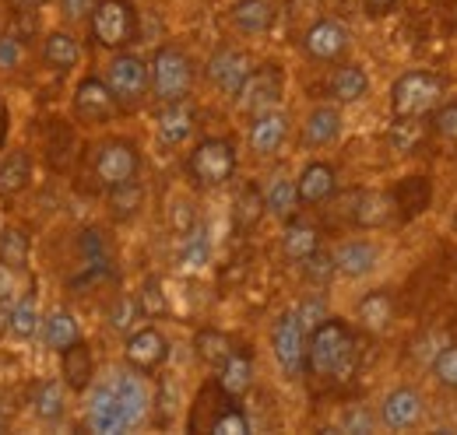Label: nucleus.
Returning <instances> with one entry per match:
<instances>
[{
	"instance_id": "nucleus-39",
	"label": "nucleus",
	"mask_w": 457,
	"mask_h": 435,
	"mask_svg": "<svg viewBox=\"0 0 457 435\" xmlns=\"http://www.w3.org/2000/svg\"><path fill=\"white\" fill-rule=\"evenodd\" d=\"M264 211H268V208H264V193L250 183V186L236 197V211H232V218H236L239 228H253V225L264 218Z\"/></svg>"
},
{
	"instance_id": "nucleus-19",
	"label": "nucleus",
	"mask_w": 457,
	"mask_h": 435,
	"mask_svg": "<svg viewBox=\"0 0 457 435\" xmlns=\"http://www.w3.org/2000/svg\"><path fill=\"white\" fill-rule=\"evenodd\" d=\"M88 425H92V432H103V435L127 432L120 400H116V393L110 382L96 390V397H92V404H88Z\"/></svg>"
},
{
	"instance_id": "nucleus-2",
	"label": "nucleus",
	"mask_w": 457,
	"mask_h": 435,
	"mask_svg": "<svg viewBox=\"0 0 457 435\" xmlns=\"http://www.w3.org/2000/svg\"><path fill=\"white\" fill-rule=\"evenodd\" d=\"M444 99V81L433 70H404L391 88V112L404 119H422Z\"/></svg>"
},
{
	"instance_id": "nucleus-17",
	"label": "nucleus",
	"mask_w": 457,
	"mask_h": 435,
	"mask_svg": "<svg viewBox=\"0 0 457 435\" xmlns=\"http://www.w3.org/2000/svg\"><path fill=\"white\" fill-rule=\"evenodd\" d=\"M380 264V250L370 239H348L335 250V271L345 277H366L377 271Z\"/></svg>"
},
{
	"instance_id": "nucleus-11",
	"label": "nucleus",
	"mask_w": 457,
	"mask_h": 435,
	"mask_svg": "<svg viewBox=\"0 0 457 435\" xmlns=\"http://www.w3.org/2000/svg\"><path fill=\"white\" fill-rule=\"evenodd\" d=\"M278 99H282V70H278L275 63L253 70V74L246 78V85L239 88V95H236L239 109H246V112H253V116L264 112V109H275Z\"/></svg>"
},
{
	"instance_id": "nucleus-23",
	"label": "nucleus",
	"mask_w": 457,
	"mask_h": 435,
	"mask_svg": "<svg viewBox=\"0 0 457 435\" xmlns=\"http://www.w3.org/2000/svg\"><path fill=\"white\" fill-rule=\"evenodd\" d=\"M60 355H63V382H67V390H74V393L88 390L92 380H96V362H92L88 344L85 341H74Z\"/></svg>"
},
{
	"instance_id": "nucleus-27",
	"label": "nucleus",
	"mask_w": 457,
	"mask_h": 435,
	"mask_svg": "<svg viewBox=\"0 0 457 435\" xmlns=\"http://www.w3.org/2000/svg\"><path fill=\"white\" fill-rule=\"evenodd\" d=\"M282 250H286L288 260H295V264H303L306 257H313V253L320 250V232H317V225L288 218V228H286V235H282Z\"/></svg>"
},
{
	"instance_id": "nucleus-22",
	"label": "nucleus",
	"mask_w": 457,
	"mask_h": 435,
	"mask_svg": "<svg viewBox=\"0 0 457 435\" xmlns=\"http://www.w3.org/2000/svg\"><path fill=\"white\" fill-rule=\"evenodd\" d=\"M342 137V112L335 106H317L303 123V141L310 148H328Z\"/></svg>"
},
{
	"instance_id": "nucleus-32",
	"label": "nucleus",
	"mask_w": 457,
	"mask_h": 435,
	"mask_svg": "<svg viewBox=\"0 0 457 435\" xmlns=\"http://www.w3.org/2000/svg\"><path fill=\"white\" fill-rule=\"evenodd\" d=\"M43 337H46V344L50 348H71L74 341H81V326L74 320V313H67V309H54L50 316H46V324H43Z\"/></svg>"
},
{
	"instance_id": "nucleus-4",
	"label": "nucleus",
	"mask_w": 457,
	"mask_h": 435,
	"mask_svg": "<svg viewBox=\"0 0 457 435\" xmlns=\"http://www.w3.org/2000/svg\"><path fill=\"white\" fill-rule=\"evenodd\" d=\"M187 172H190V179H194L197 186H204V190L222 186V183L232 179V172H236V148H232L228 141H222V137H208V141H201V144L190 152Z\"/></svg>"
},
{
	"instance_id": "nucleus-13",
	"label": "nucleus",
	"mask_w": 457,
	"mask_h": 435,
	"mask_svg": "<svg viewBox=\"0 0 457 435\" xmlns=\"http://www.w3.org/2000/svg\"><path fill=\"white\" fill-rule=\"evenodd\" d=\"M422 414H426V397H422L419 390H411V386L391 390V393L384 397V404H380V418H384V425L395 429V432L415 429V425L422 422Z\"/></svg>"
},
{
	"instance_id": "nucleus-51",
	"label": "nucleus",
	"mask_w": 457,
	"mask_h": 435,
	"mask_svg": "<svg viewBox=\"0 0 457 435\" xmlns=\"http://www.w3.org/2000/svg\"><path fill=\"white\" fill-rule=\"evenodd\" d=\"M172 397H176V386H172V382H162V390H159V422H162V425L172 418V407H176Z\"/></svg>"
},
{
	"instance_id": "nucleus-29",
	"label": "nucleus",
	"mask_w": 457,
	"mask_h": 435,
	"mask_svg": "<svg viewBox=\"0 0 457 435\" xmlns=\"http://www.w3.org/2000/svg\"><path fill=\"white\" fill-rule=\"evenodd\" d=\"M212 260V239H208V228L204 225H194L190 232H183V242H179V267L183 271H204Z\"/></svg>"
},
{
	"instance_id": "nucleus-49",
	"label": "nucleus",
	"mask_w": 457,
	"mask_h": 435,
	"mask_svg": "<svg viewBox=\"0 0 457 435\" xmlns=\"http://www.w3.org/2000/svg\"><path fill=\"white\" fill-rule=\"evenodd\" d=\"M197 221H194V204H187V201H176L172 204V228L183 235V232H190Z\"/></svg>"
},
{
	"instance_id": "nucleus-47",
	"label": "nucleus",
	"mask_w": 457,
	"mask_h": 435,
	"mask_svg": "<svg viewBox=\"0 0 457 435\" xmlns=\"http://www.w3.org/2000/svg\"><path fill=\"white\" fill-rule=\"evenodd\" d=\"M303 267H306V277H310V281H317V284H320V281H328V277L335 274V257L317 250L313 257H306V260H303Z\"/></svg>"
},
{
	"instance_id": "nucleus-31",
	"label": "nucleus",
	"mask_w": 457,
	"mask_h": 435,
	"mask_svg": "<svg viewBox=\"0 0 457 435\" xmlns=\"http://www.w3.org/2000/svg\"><path fill=\"white\" fill-rule=\"evenodd\" d=\"M32 179V162L25 152H11L0 162V197H18Z\"/></svg>"
},
{
	"instance_id": "nucleus-26",
	"label": "nucleus",
	"mask_w": 457,
	"mask_h": 435,
	"mask_svg": "<svg viewBox=\"0 0 457 435\" xmlns=\"http://www.w3.org/2000/svg\"><path fill=\"white\" fill-rule=\"evenodd\" d=\"M232 25L246 36H261L275 25V7L271 0H236L232 4Z\"/></svg>"
},
{
	"instance_id": "nucleus-9",
	"label": "nucleus",
	"mask_w": 457,
	"mask_h": 435,
	"mask_svg": "<svg viewBox=\"0 0 457 435\" xmlns=\"http://www.w3.org/2000/svg\"><path fill=\"white\" fill-rule=\"evenodd\" d=\"M348 46H352V32L345 29L342 21H335V18L313 21V25L306 29V36H303L306 56H313V60H320V63L342 60V56L348 53Z\"/></svg>"
},
{
	"instance_id": "nucleus-45",
	"label": "nucleus",
	"mask_w": 457,
	"mask_h": 435,
	"mask_svg": "<svg viewBox=\"0 0 457 435\" xmlns=\"http://www.w3.org/2000/svg\"><path fill=\"white\" fill-rule=\"evenodd\" d=\"M433 130H436V137L457 144V103H447L444 109H433Z\"/></svg>"
},
{
	"instance_id": "nucleus-28",
	"label": "nucleus",
	"mask_w": 457,
	"mask_h": 435,
	"mask_svg": "<svg viewBox=\"0 0 457 435\" xmlns=\"http://www.w3.org/2000/svg\"><path fill=\"white\" fill-rule=\"evenodd\" d=\"M359 320H362L366 330L384 333L387 326L395 324V299H391V291H384V288L366 291V295L359 299Z\"/></svg>"
},
{
	"instance_id": "nucleus-44",
	"label": "nucleus",
	"mask_w": 457,
	"mask_h": 435,
	"mask_svg": "<svg viewBox=\"0 0 457 435\" xmlns=\"http://www.w3.org/2000/svg\"><path fill=\"white\" fill-rule=\"evenodd\" d=\"M137 306H141V313L145 316H162L170 306H166V295H162V284L152 277V281H145V288H141V295H137Z\"/></svg>"
},
{
	"instance_id": "nucleus-25",
	"label": "nucleus",
	"mask_w": 457,
	"mask_h": 435,
	"mask_svg": "<svg viewBox=\"0 0 457 435\" xmlns=\"http://www.w3.org/2000/svg\"><path fill=\"white\" fill-rule=\"evenodd\" d=\"M391 201H395V208L401 211V218L408 221V218L422 215V211L429 208V201H433V183H429L426 176H404Z\"/></svg>"
},
{
	"instance_id": "nucleus-46",
	"label": "nucleus",
	"mask_w": 457,
	"mask_h": 435,
	"mask_svg": "<svg viewBox=\"0 0 457 435\" xmlns=\"http://www.w3.org/2000/svg\"><path fill=\"white\" fill-rule=\"evenodd\" d=\"M137 316H145L141 306H137V299H116L113 306H110V324H113L116 330H130Z\"/></svg>"
},
{
	"instance_id": "nucleus-50",
	"label": "nucleus",
	"mask_w": 457,
	"mask_h": 435,
	"mask_svg": "<svg viewBox=\"0 0 457 435\" xmlns=\"http://www.w3.org/2000/svg\"><path fill=\"white\" fill-rule=\"evenodd\" d=\"M18 60H21V39L18 36H4L0 39V67H18Z\"/></svg>"
},
{
	"instance_id": "nucleus-20",
	"label": "nucleus",
	"mask_w": 457,
	"mask_h": 435,
	"mask_svg": "<svg viewBox=\"0 0 457 435\" xmlns=\"http://www.w3.org/2000/svg\"><path fill=\"white\" fill-rule=\"evenodd\" d=\"M155 123H159V141L176 148V144H183V141L194 134V109H190L187 99H179V103H162Z\"/></svg>"
},
{
	"instance_id": "nucleus-41",
	"label": "nucleus",
	"mask_w": 457,
	"mask_h": 435,
	"mask_svg": "<svg viewBox=\"0 0 457 435\" xmlns=\"http://www.w3.org/2000/svg\"><path fill=\"white\" fill-rule=\"evenodd\" d=\"M141 201H145V193H141V186H137L134 179H130V183H123V186H113V190H110V208H113L116 218L137 215Z\"/></svg>"
},
{
	"instance_id": "nucleus-48",
	"label": "nucleus",
	"mask_w": 457,
	"mask_h": 435,
	"mask_svg": "<svg viewBox=\"0 0 457 435\" xmlns=\"http://www.w3.org/2000/svg\"><path fill=\"white\" fill-rule=\"evenodd\" d=\"M295 313H299V320H303V326H306L310 333H313L317 326L328 320V309H324V302H320V299H306V302H303Z\"/></svg>"
},
{
	"instance_id": "nucleus-1",
	"label": "nucleus",
	"mask_w": 457,
	"mask_h": 435,
	"mask_svg": "<svg viewBox=\"0 0 457 435\" xmlns=\"http://www.w3.org/2000/svg\"><path fill=\"white\" fill-rule=\"evenodd\" d=\"M306 369L324 380H348L355 369V337L342 320H324L310 333Z\"/></svg>"
},
{
	"instance_id": "nucleus-37",
	"label": "nucleus",
	"mask_w": 457,
	"mask_h": 435,
	"mask_svg": "<svg viewBox=\"0 0 457 435\" xmlns=\"http://www.w3.org/2000/svg\"><path fill=\"white\" fill-rule=\"evenodd\" d=\"M194 351H197V358L204 365H215L219 369L228 355H232V341H228L226 333H219V330H201L194 337Z\"/></svg>"
},
{
	"instance_id": "nucleus-35",
	"label": "nucleus",
	"mask_w": 457,
	"mask_h": 435,
	"mask_svg": "<svg viewBox=\"0 0 457 435\" xmlns=\"http://www.w3.org/2000/svg\"><path fill=\"white\" fill-rule=\"evenodd\" d=\"M43 60L54 67V70H71L78 60H81V46L71 32H54L43 46Z\"/></svg>"
},
{
	"instance_id": "nucleus-30",
	"label": "nucleus",
	"mask_w": 457,
	"mask_h": 435,
	"mask_svg": "<svg viewBox=\"0 0 457 435\" xmlns=\"http://www.w3.org/2000/svg\"><path fill=\"white\" fill-rule=\"evenodd\" d=\"M264 208L271 211L275 218H295L299 211V190H295V183L288 179V176H275L271 183H268V190H264Z\"/></svg>"
},
{
	"instance_id": "nucleus-18",
	"label": "nucleus",
	"mask_w": 457,
	"mask_h": 435,
	"mask_svg": "<svg viewBox=\"0 0 457 435\" xmlns=\"http://www.w3.org/2000/svg\"><path fill=\"white\" fill-rule=\"evenodd\" d=\"M295 190H299V204H324L335 197L338 176L328 162H310L303 168V176L295 179Z\"/></svg>"
},
{
	"instance_id": "nucleus-7",
	"label": "nucleus",
	"mask_w": 457,
	"mask_h": 435,
	"mask_svg": "<svg viewBox=\"0 0 457 435\" xmlns=\"http://www.w3.org/2000/svg\"><path fill=\"white\" fill-rule=\"evenodd\" d=\"M106 85L116 95L120 106H137L148 88H152V74H148V63L134 53H120L113 56L110 70H106Z\"/></svg>"
},
{
	"instance_id": "nucleus-24",
	"label": "nucleus",
	"mask_w": 457,
	"mask_h": 435,
	"mask_svg": "<svg viewBox=\"0 0 457 435\" xmlns=\"http://www.w3.org/2000/svg\"><path fill=\"white\" fill-rule=\"evenodd\" d=\"M328 92L335 103H359L370 95V74L359 67V63H342L335 67L331 81H328Z\"/></svg>"
},
{
	"instance_id": "nucleus-12",
	"label": "nucleus",
	"mask_w": 457,
	"mask_h": 435,
	"mask_svg": "<svg viewBox=\"0 0 457 435\" xmlns=\"http://www.w3.org/2000/svg\"><path fill=\"white\" fill-rule=\"evenodd\" d=\"M253 74V60L243 53V50H219V53L208 60V81L219 88V92H226V95H239V88L246 85V78Z\"/></svg>"
},
{
	"instance_id": "nucleus-15",
	"label": "nucleus",
	"mask_w": 457,
	"mask_h": 435,
	"mask_svg": "<svg viewBox=\"0 0 457 435\" xmlns=\"http://www.w3.org/2000/svg\"><path fill=\"white\" fill-rule=\"evenodd\" d=\"M286 137H288V116L282 109H264V112L253 116V123H250V148H253V155L268 159V155L282 152Z\"/></svg>"
},
{
	"instance_id": "nucleus-42",
	"label": "nucleus",
	"mask_w": 457,
	"mask_h": 435,
	"mask_svg": "<svg viewBox=\"0 0 457 435\" xmlns=\"http://www.w3.org/2000/svg\"><path fill=\"white\" fill-rule=\"evenodd\" d=\"M212 432L215 435H246L250 432V422H246V414L228 400L226 407L212 418Z\"/></svg>"
},
{
	"instance_id": "nucleus-55",
	"label": "nucleus",
	"mask_w": 457,
	"mask_h": 435,
	"mask_svg": "<svg viewBox=\"0 0 457 435\" xmlns=\"http://www.w3.org/2000/svg\"><path fill=\"white\" fill-rule=\"evenodd\" d=\"M18 4H21V7H43L46 0H18Z\"/></svg>"
},
{
	"instance_id": "nucleus-10",
	"label": "nucleus",
	"mask_w": 457,
	"mask_h": 435,
	"mask_svg": "<svg viewBox=\"0 0 457 435\" xmlns=\"http://www.w3.org/2000/svg\"><path fill=\"white\" fill-rule=\"evenodd\" d=\"M123 358L134 373H155L166 358H170V341L155 330V326H141L127 337L123 344Z\"/></svg>"
},
{
	"instance_id": "nucleus-38",
	"label": "nucleus",
	"mask_w": 457,
	"mask_h": 435,
	"mask_svg": "<svg viewBox=\"0 0 457 435\" xmlns=\"http://www.w3.org/2000/svg\"><path fill=\"white\" fill-rule=\"evenodd\" d=\"M387 141L398 155H411L419 144H422V123L419 119H404V116H395L391 130H387Z\"/></svg>"
},
{
	"instance_id": "nucleus-52",
	"label": "nucleus",
	"mask_w": 457,
	"mask_h": 435,
	"mask_svg": "<svg viewBox=\"0 0 457 435\" xmlns=\"http://www.w3.org/2000/svg\"><path fill=\"white\" fill-rule=\"evenodd\" d=\"M96 7V0H63V14L67 18H85Z\"/></svg>"
},
{
	"instance_id": "nucleus-21",
	"label": "nucleus",
	"mask_w": 457,
	"mask_h": 435,
	"mask_svg": "<svg viewBox=\"0 0 457 435\" xmlns=\"http://www.w3.org/2000/svg\"><path fill=\"white\" fill-rule=\"evenodd\" d=\"M250 386H253V362H250L246 351H236L232 348V355L219 365V393L226 400H239Z\"/></svg>"
},
{
	"instance_id": "nucleus-8",
	"label": "nucleus",
	"mask_w": 457,
	"mask_h": 435,
	"mask_svg": "<svg viewBox=\"0 0 457 435\" xmlns=\"http://www.w3.org/2000/svg\"><path fill=\"white\" fill-rule=\"evenodd\" d=\"M137 165H141V155L130 141H106L96 155V179L113 190V186H123L137 176Z\"/></svg>"
},
{
	"instance_id": "nucleus-5",
	"label": "nucleus",
	"mask_w": 457,
	"mask_h": 435,
	"mask_svg": "<svg viewBox=\"0 0 457 435\" xmlns=\"http://www.w3.org/2000/svg\"><path fill=\"white\" fill-rule=\"evenodd\" d=\"M137 32V14L130 0H99L92 7V39L103 50H123Z\"/></svg>"
},
{
	"instance_id": "nucleus-56",
	"label": "nucleus",
	"mask_w": 457,
	"mask_h": 435,
	"mask_svg": "<svg viewBox=\"0 0 457 435\" xmlns=\"http://www.w3.org/2000/svg\"><path fill=\"white\" fill-rule=\"evenodd\" d=\"M0 432H4V425H0Z\"/></svg>"
},
{
	"instance_id": "nucleus-33",
	"label": "nucleus",
	"mask_w": 457,
	"mask_h": 435,
	"mask_svg": "<svg viewBox=\"0 0 457 435\" xmlns=\"http://www.w3.org/2000/svg\"><path fill=\"white\" fill-rule=\"evenodd\" d=\"M391 208H395V201L384 197V193H359L355 208H352V221L362 225V228H377L391 218Z\"/></svg>"
},
{
	"instance_id": "nucleus-16",
	"label": "nucleus",
	"mask_w": 457,
	"mask_h": 435,
	"mask_svg": "<svg viewBox=\"0 0 457 435\" xmlns=\"http://www.w3.org/2000/svg\"><path fill=\"white\" fill-rule=\"evenodd\" d=\"M110 386H113L116 400H120V411H123V422H127V429H137V425L145 422L148 407H152L148 386L141 382V376H134V373H123V376H116Z\"/></svg>"
},
{
	"instance_id": "nucleus-3",
	"label": "nucleus",
	"mask_w": 457,
	"mask_h": 435,
	"mask_svg": "<svg viewBox=\"0 0 457 435\" xmlns=\"http://www.w3.org/2000/svg\"><path fill=\"white\" fill-rule=\"evenodd\" d=\"M148 74H152V92L159 103H179L190 95L194 63L179 46H159L148 63Z\"/></svg>"
},
{
	"instance_id": "nucleus-14",
	"label": "nucleus",
	"mask_w": 457,
	"mask_h": 435,
	"mask_svg": "<svg viewBox=\"0 0 457 435\" xmlns=\"http://www.w3.org/2000/svg\"><path fill=\"white\" fill-rule=\"evenodd\" d=\"M74 112L85 123H106V119H113L116 112H120V103H116V95L110 92L106 81L85 78L78 85V92H74Z\"/></svg>"
},
{
	"instance_id": "nucleus-53",
	"label": "nucleus",
	"mask_w": 457,
	"mask_h": 435,
	"mask_svg": "<svg viewBox=\"0 0 457 435\" xmlns=\"http://www.w3.org/2000/svg\"><path fill=\"white\" fill-rule=\"evenodd\" d=\"M345 429H348V432H352V429H362V432H370L373 425H370V418H366V414H348V418H345Z\"/></svg>"
},
{
	"instance_id": "nucleus-36",
	"label": "nucleus",
	"mask_w": 457,
	"mask_h": 435,
	"mask_svg": "<svg viewBox=\"0 0 457 435\" xmlns=\"http://www.w3.org/2000/svg\"><path fill=\"white\" fill-rule=\"evenodd\" d=\"M29 260V235L21 228H4L0 232V267L7 271H21Z\"/></svg>"
},
{
	"instance_id": "nucleus-54",
	"label": "nucleus",
	"mask_w": 457,
	"mask_h": 435,
	"mask_svg": "<svg viewBox=\"0 0 457 435\" xmlns=\"http://www.w3.org/2000/svg\"><path fill=\"white\" fill-rule=\"evenodd\" d=\"M362 4H366V11H370V14H384V11H387V7H395L398 0H362Z\"/></svg>"
},
{
	"instance_id": "nucleus-34",
	"label": "nucleus",
	"mask_w": 457,
	"mask_h": 435,
	"mask_svg": "<svg viewBox=\"0 0 457 435\" xmlns=\"http://www.w3.org/2000/svg\"><path fill=\"white\" fill-rule=\"evenodd\" d=\"M32 411L39 422H60L63 411H67V390L63 382H43L32 397Z\"/></svg>"
},
{
	"instance_id": "nucleus-43",
	"label": "nucleus",
	"mask_w": 457,
	"mask_h": 435,
	"mask_svg": "<svg viewBox=\"0 0 457 435\" xmlns=\"http://www.w3.org/2000/svg\"><path fill=\"white\" fill-rule=\"evenodd\" d=\"M433 376H436V382H440V386L457 390V344L444 348V351L433 358Z\"/></svg>"
},
{
	"instance_id": "nucleus-6",
	"label": "nucleus",
	"mask_w": 457,
	"mask_h": 435,
	"mask_svg": "<svg viewBox=\"0 0 457 435\" xmlns=\"http://www.w3.org/2000/svg\"><path fill=\"white\" fill-rule=\"evenodd\" d=\"M271 348H275V358L282 365L286 376H299L306 369V348H310V330L303 326L299 313H282L275 320L271 330Z\"/></svg>"
},
{
	"instance_id": "nucleus-40",
	"label": "nucleus",
	"mask_w": 457,
	"mask_h": 435,
	"mask_svg": "<svg viewBox=\"0 0 457 435\" xmlns=\"http://www.w3.org/2000/svg\"><path fill=\"white\" fill-rule=\"evenodd\" d=\"M7 330H11L14 337H21V341H29V337L39 330V309H36V302H32V299H21V302L11 309V316H7Z\"/></svg>"
}]
</instances>
